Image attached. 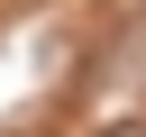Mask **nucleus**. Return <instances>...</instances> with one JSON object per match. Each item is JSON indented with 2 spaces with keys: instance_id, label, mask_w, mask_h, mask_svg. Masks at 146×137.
<instances>
[{
  "instance_id": "obj_1",
  "label": "nucleus",
  "mask_w": 146,
  "mask_h": 137,
  "mask_svg": "<svg viewBox=\"0 0 146 137\" xmlns=\"http://www.w3.org/2000/svg\"><path fill=\"white\" fill-rule=\"evenodd\" d=\"M119 137H146V128H119Z\"/></svg>"
}]
</instances>
